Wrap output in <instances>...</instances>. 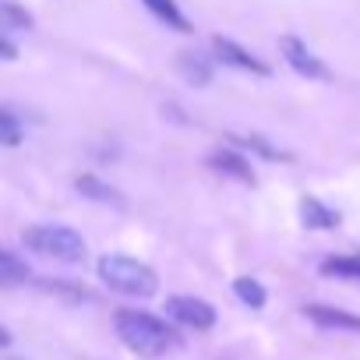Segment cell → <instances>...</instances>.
Listing matches in <instances>:
<instances>
[{
    "label": "cell",
    "instance_id": "1",
    "mask_svg": "<svg viewBox=\"0 0 360 360\" xmlns=\"http://www.w3.org/2000/svg\"><path fill=\"white\" fill-rule=\"evenodd\" d=\"M113 325H117L120 342L138 356H162L173 342V328L148 311H117Z\"/></svg>",
    "mask_w": 360,
    "mask_h": 360
},
{
    "label": "cell",
    "instance_id": "2",
    "mask_svg": "<svg viewBox=\"0 0 360 360\" xmlns=\"http://www.w3.org/2000/svg\"><path fill=\"white\" fill-rule=\"evenodd\" d=\"M99 279L113 290V293H120V297H138V300H148L155 290H159V276L145 265V262H138V258H127V255H106V258H99Z\"/></svg>",
    "mask_w": 360,
    "mask_h": 360
},
{
    "label": "cell",
    "instance_id": "3",
    "mask_svg": "<svg viewBox=\"0 0 360 360\" xmlns=\"http://www.w3.org/2000/svg\"><path fill=\"white\" fill-rule=\"evenodd\" d=\"M22 244L43 258H53V262H64V265H78L85 258V237L71 226H57V223H39V226H29L22 233Z\"/></svg>",
    "mask_w": 360,
    "mask_h": 360
},
{
    "label": "cell",
    "instance_id": "4",
    "mask_svg": "<svg viewBox=\"0 0 360 360\" xmlns=\"http://www.w3.org/2000/svg\"><path fill=\"white\" fill-rule=\"evenodd\" d=\"M279 50H283V60H286L300 78H311V82H328V78H332L328 64H325L318 53H311V46H307L300 36H283V39H279Z\"/></svg>",
    "mask_w": 360,
    "mask_h": 360
},
{
    "label": "cell",
    "instance_id": "5",
    "mask_svg": "<svg viewBox=\"0 0 360 360\" xmlns=\"http://www.w3.org/2000/svg\"><path fill=\"white\" fill-rule=\"evenodd\" d=\"M212 57L219 64H226V68H237V71H248V75H258V78H269L272 75V68L262 57H255L251 50H244L230 36H212Z\"/></svg>",
    "mask_w": 360,
    "mask_h": 360
},
{
    "label": "cell",
    "instance_id": "6",
    "mask_svg": "<svg viewBox=\"0 0 360 360\" xmlns=\"http://www.w3.org/2000/svg\"><path fill=\"white\" fill-rule=\"evenodd\" d=\"M166 311H169L173 321L188 325V328H198V332H209L216 325V307L209 300H202V297H184V293L169 297L166 300Z\"/></svg>",
    "mask_w": 360,
    "mask_h": 360
},
{
    "label": "cell",
    "instance_id": "7",
    "mask_svg": "<svg viewBox=\"0 0 360 360\" xmlns=\"http://www.w3.org/2000/svg\"><path fill=\"white\" fill-rule=\"evenodd\" d=\"M304 318H311L318 328H335V332H360V314H349L332 304H307Z\"/></svg>",
    "mask_w": 360,
    "mask_h": 360
},
{
    "label": "cell",
    "instance_id": "8",
    "mask_svg": "<svg viewBox=\"0 0 360 360\" xmlns=\"http://www.w3.org/2000/svg\"><path fill=\"white\" fill-rule=\"evenodd\" d=\"M176 71H180V78H184L188 85H195V89H205V85L212 82V75H216V60H212L209 53L184 50V53L176 57Z\"/></svg>",
    "mask_w": 360,
    "mask_h": 360
},
{
    "label": "cell",
    "instance_id": "9",
    "mask_svg": "<svg viewBox=\"0 0 360 360\" xmlns=\"http://www.w3.org/2000/svg\"><path fill=\"white\" fill-rule=\"evenodd\" d=\"M209 166H212L216 173H223V176L240 180V184H255V166H251L240 152H233V148H219V152H212V155H209Z\"/></svg>",
    "mask_w": 360,
    "mask_h": 360
},
{
    "label": "cell",
    "instance_id": "10",
    "mask_svg": "<svg viewBox=\"0 0 360 360\" xmlns=\"http://www.w3.org/2000/svg\"><path fill=\"white\" fill-rule=\"evenodd\" d=\"M75 188H78V195H82V198H89V202L113 205V209H124V198H120V191H117V188H110L106 180H99L96 173H82V176L75 180Z\"/></svg>",
    "mask_w": 360,
    "mask_h": 360
},
{
    "label": "cell",
    "instance_id": "11",
    "mask_svg": "<svg viewBox=\"0 0 360 360\" xmlns=\"http://www.w3.org/2000/svg\"><path fill=\"white\" fill-rule=\"evenodd\" d=\"M141 4L152 11V18H159L162 25H169L173 32H195V25H191V18L184 15V11H180V4H176V0H141Z\"/></svg>",
    "mask_w": 360,
    "mask_h": 360
},
{
    "label": "cell",
    "instance_id": "12",
    "mask_svg": "<svg viewBox=\"0 0 360 360\" xmlns=\"http://www.w3.org/2000/svg\"><path fill=\"white\" fill-rule=\"evenodd\" d=\"M32 283H36V290H39V293H46V297H57V300H64V304H82V300H85V290H82L78 283L53 279V276H36Z\"/></svg>",
    "mask_w": 360,
    "mask_h": 360
},
{
    "label": "cell",
    "instance_id": "13",
    "mask_svg": "<svg viewBox=\"0 0 360 360\" xmlns=\"http://www.w3.org/2000/svg\"><path fill=\"white\" fill-rule=\"evenodd\" d=\"M300 216H304V226H311V230H332V226H339V212L328 209L318 198H304L300 202Z\"/></svg>",
    "mask_w": 360,
    "mask_h": 360
},
{
    "label": "cell",
    "instance_id": "14",
    "mask_svg": "<svg viewBox=\"0 0 360 360\" xmlns=\"http://www.w3.org/2000/svg\"><path fill=\"white\" fill-rule=\"evenodd\" d=\"M233 293L248 304V307H265V300H269V293H265V286L258 283V279H251V276H237L233 279Z\"/></svg>",
    "mask_w": 360,
    "mask_h": 360
},
{
    "label": "cell",
    "instance_id": "15",
    "mask_svg": "<svg viewBox=\"0 0 360 360\" xmlns=\"http://www.w3.org/2000/svg\"><path fill=\"white\" fill-rule=\"evenodd\" d=\"M22 138H25L22 120H18V117L8 110V106H0V145L15 148V145H22Z\"/></svg>",
    "mask_w": 360,
    "mask_h": 360
},
{
    "label": "cell",
    "instance_id": "16",
    "mask_svg": "<svg viewBox=\"0 0 360 360\" xmlns=\"http://www.w3.org/2000/svg\"><path fill=\"white\" fill-rule=\"evenodd\" d=\"M321 276L356 279V283H360V258H328V262H321Z\"/></svg>",
    "mask_w": 360,
    "mask_h": 360
},
{
    "label": "cell",
    "instance_id": "17",
    "mask_svg": "<svg viewBox=\"0 0 360 360\" xmlns=\"http://www.w3.org/2000/svg\"><path fill=\"white\" fill-rule=\"evenodd\" d=\"M25 279H29V269H25L15 255H8L4 248H0V283L18 286V283H25Z\"/></svg>",
    "mask_w": 360,
    "mask_h": 360
},
{
    "label": "cell",
    "instance_id": "18",
    "mask_svg": "<svg viewBox=\"0 0 360 360\" xmlns=\"http://www.w3.org/2000/svg\"><path fill=\"white\" fill-rule=\"evenodd\" d=\"M0 25H11V29H32V15L15 4V0H0Z\"/></svg>",
    "mask_w": 360,
    "mask_h": 360
},
{
    "label": "cell",
    "instance_id": "19",
    "mask_svg": "<svg viewBox=\"0 0 360 360\" xmlns=\"http://www.w3.org/2000/svg\"><path fill=\"white\" fill-rule=\"evenodd\" d=\"M244 145H251V148H258L262 155H269V159H286V152H279V148H272L262 134H255V138H244Z\"/></svg>",
    "mask_w": 360,
    "mask_h": 360
},
{
    "label": "cell",
    "instance_id": "20",
    "mask_svg": "<svg viewBox=\"0 0 360 360\" xmlns=\"http://www.w3.org/2000/svg\"><path fill=\"white\" fill-rule=\"evenodd\" d=\"M0 60H18V46L4 36H0Z\"/></svg>",
    "mask_w": 360,
    "mask_h": 360
},
{
    "label": "cell",
    "instance_id": "21",
    "mask_svg": "<svg viewBox=\"0 0 360 360\" xmlns=\"http://www.w3.org/2000/svg\"><path fill=\"white\" fill-rule=\"evenodd\" d=\"M4 346H11V332H8L4 325H0V349H4Z\"/></svg>",
    "mask_w": 360,
    "mask_h": 360
}]
</instances>
